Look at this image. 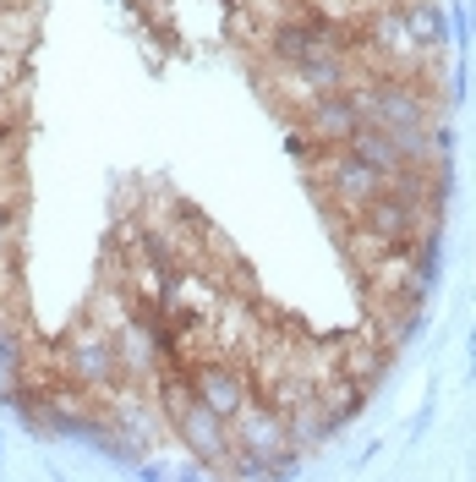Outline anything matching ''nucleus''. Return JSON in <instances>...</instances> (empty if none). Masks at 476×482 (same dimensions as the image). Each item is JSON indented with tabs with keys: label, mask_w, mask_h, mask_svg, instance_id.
I'll return each instance as SVG.
<instances>
[{
	"label": "nucleus",
	"mask_w": 476,
	"mask_h": 482,
	"mask_svg": "<svg viewBox=\"0 0 476 482\" xmlns=\"http://www.w3.org/2000/svg\"><path fill=\"white\" fill-rule=\"evenodd\" d=\"M186 378H192V395L209 405V411H220L225 423L236 417L247 400H252V378H247V368H241V362H230V357L197 362V368H186Z\"/></svg>",
	"instance_id": "f03ea898"
},
{
	"label": "nucleus",
	"mask_w": 476,
	"mask_h": 482,
	"mask_svg": "<svg viewBox=\"0 0 476 482\" xmlns=\"http://www.w3.org/2000/svg\"><path fill=\"white\" fill-rule=\"evenodd\" d=\"M159 400H165V417L175 423V439L214 471H236V439H230V423L220 417V411H209L197 395H192V378L170 373L159 384Z\"/></svg>",
	"instance_id": "f257e3e1"
}]
</instances>
